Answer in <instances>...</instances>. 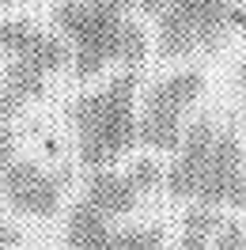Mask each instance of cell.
Here are the masks:
<instances>
[{
  "label": "cell",
  "mask_w": 246,
  "mask_h": 250,
  "mask_svg": "<svg viewBox=\"0 0 246 250\" xmlns=\"http://www.w3.org/2000/svg\"><path fill=\"white\" fill-rule=\"evenodd\" d=\"M129 8L133 0H61L53 8V23L76 42V49L110 61L118 57V38L129 19Z\"/></svg>",
  "instance_id": "6da1fadb"
},
{
  "label": "cell",
  "mask_w": 246,
  "mask_h": 250,
  "mask_svg": "<svg viewBox=\"0 0 246 250\" xmlns=\"http://www.w3.org/2000/svg\"><path fill=\"white\" fill-rule=\"evenodd\" d=\"M4 189H8L12 205H16L19 212H27V216H53L57 205H61L57 178L42 174L34 163H27V159L4 167Z\"/></svg>",
  "instance_id": "7a4b0ae2"
},
{
  "label": "cell",
  "mask_w": 246,
  "mask_h": 250,
  "mask_svg": "<svg viewBox=\"0 0 246 250\" xmlns=\"http://www.w3.org/2000/svg\"><path fill=\"white\" fill-rule=\"evenodd\" d=\"M212 141H216V129H212L208 118H201V122L185 133L182 156H178V163L167 171V189H170V193L189 197V193L197 189L201 171H205V159H208V152H212Z\"/></svg>",
  "instance_id": "3957f363"
},
{
  "label": "cell",
  "mask_w": 246,
  "mask_h": 250,
  "mask_svg": "<svg viewBox=\"0 0 246 250\" xmlns=\"http://www.w3.org/2000/svg\"><path fill=\"white\" fill-rule=\"evenodd\" d=\"M239 171H243V144L235 141L231 133H224V137L212 141V152L205 159V171H201V182L193 193L208 205L224 201V193H227V186L235 182Z\"/></svg>",
  "instance_id": "277c9868"
},
{
  "label": "cell",
  "mask_w": 246,
  "mask_h": 250,
  "mask_svg": "<svg viewBox=\"0 0 246 250\" xmlns=\"http://www.w3.org/2000/svg\"><path fill=\"white\" fill-rule=\"evenodd\" d=\"M167 8L185 19L197 46H220V34L227 31V0H167Z\"/></svg>",
  "instance_id": "5b68a950"
},
{
  "label": "cell",
  "mask_w": 246,
  "mask_h": 250,
  "mask_svg": "<svg viewBox=\"0 0 246 250\" xmlns=\"http://www.w3.org/2000/svg\"><path fill=\"white\" fill-rule=\"evenodd\" d=\"M137 133H140V141L152 144V148H178V137H182V129H178V110L148 95V99H144V118H140Z\"/></svg>",
  "instance_id": "8992f818"
},
{
  "label": "cell",
  "mask_w": 246,
  "mask_h": 250,
  "mask_svg": "<svg viewBox=\"0 0 246 250\" xmlns=\"http://www.w3.org/2000/svg\"><path fill=\"white\" fill-rule=\"evenodd\" d=\"M133 201H137V189H133V182L122 178V174L102 171V174H95L91 186H87V205L99 208V212H106V216H122V212H129Z\"/></svg>",
  "instance_id": "52a82bcc"
},
{
  "label": "cell",
  "mask_w": 246,
  "mask_h": 250,
  "mask_svg": "<svg viewBox=\"0 0 246 250\" xmlns=\"http://www.w3.org/2000/svg\"><path fill=\"white\" fill-rule=\"evenodd\" d=\"M64 239H68V247H80V250H95V247H102V243H110L102 212L91 208V205H80L76 212H72V220H68V235Z\"/></svg>",
  "instance_id": "ba28073f"
},
{
  "label": "cell",
  "mask_w": 246,
  "mask_h": 250,
  "mask_svg": "<svg viewBox=\"0 0 246 250\" xmlns=\"http://www.w3.org/2000/svg\"><path fill=\"white\" fill-rule=\"evenodd\" d=\"M201 87H205V76H201V72H178V76L155 83L148 95L159 99V103H167V106H174V110H182V106H189V103L201 95Z\"/></svg>",
  "instance_id": "9c48e42d"
},
{
  "label": "cell",
  "mask_w": 246,
  "mask_h": 250,
  "mask_svg": "<svg viewBox=\"0 0 246 250\" xmlns=\"http://www.w3.org/2000/svg\"><path fill=\"white\" fill-rule=\"evenodd\" d=\"M159 46H163L167 57H185V53H193V49H197L193 31H189V27H185V19L174 16L170 8L159 12Z\"/></svg>",
  "instance_id": "30bf717a"
},
{
  "label": "cell",
  "mask_w": 246,
  "mask_h": 250,
  "mask_svg": "<svg viewBox=\"0 0 246 250\" xmlns=\"http://www.w3.org/2000/svg\"><path fill=\"white\" fill-rule=\"evenodd\" d=\"M23 61H31L34 68H42V72H57L64 61H68V46H64L61 38H49V34H34V42L23 53H19Z\"/></svg>",
  "instance_id": "8fae6325"
},
{
  "label": "cell",
  "mask_w": 246,
  "mask_h": 250,
  "mask_svg": "<svg viewBox=\"0 0 246 250\" xmlns=\"http://www.w3.org/2000/svg\"><path fill=\"white\" fill-rule=\"evenodd\" d=\"M4 87L12 95H19V99H38V95H46V72L34 68L31 61L16 57L12 68H8V76H4Z\"/></svg>",
  "instance_id": "7c38bea8"
},
{
  "label": "cell",
  "mask_w": 246,
  "mask_h": 250,
  "mask_svg": "<svg viewBox=\"0 0 246 250\" xmlns=\"http://www.w3.org/2000/svg\"><path fill=\"white\" fill-rule=\"evenodd\" d=\"M34 34H38V27L31 19H0V49L12 53V57H19L23 49L31 46Z\"/></svg>",
  "instance_id": "4fadbf2b"
},
{
  "label": "cell",
  "mask_w": 246,
  "mask_h": 250,
  "mask_svg": "<svg viewBox=\"0 0 246 250\" xmlns=\"http://www.w3.org/2000/svg\"><path fill=\"white\" fill-rule=\"evenodd\" d=\"M144 53H148V34H144V27L125 19L122 38H118V57H122L129 68H137V64L144 61Z\"/></svg>",
  "instance_id": "5bb4252c"
},
{
  "label": "cell",
  "mask_w": 246,
  "mask_h": 250,
  "mask_svg": "<svg viewBox=\"0 0 246 250\" xmlns=\"http://www.w3.org/2000/svg\"><path fill=\"white\" fill-rule=\"evenodd\" d=\"M80 156H83V163H87V167H99V171H102L106 163H114V159H118L102 133H83V148H80Z\"/></svg>",
  "instance_id": "9a60e30c"
},
{
  "label": "cell",
  "mask_w": 246,
  "mask_h": 250,
  "mask_svg": "<svg viewBox=\"0 0 246 250\" xmlns=\"http://www.w3.org/2000/svg\"><path fill=\"white\" fill-rule=\"evenodd\" d=\"M114 250H163V231L159 228L125 231L122 239H114Z\"/></svg>",
  "instance_id": "2e32d148"
},
{
  "label": "cell",
  "mask_w": 246,
  "mask_h": 250,
  "mask_svg": "<svg viewBox=\"0 0 246 250\" xmlns=\"http://www.w3.org/2000/svg\"><path fill=\"white\" fill-rule=\"evenodd\" d=\"M185 235H212V231H220V216H216L212 208H205V205H197V208H189L185 212Z\"/></svg>",
  "instance_id": "e0dca14e"
},
{
  "label": "cell",
  "mask_w": 246,
  "mask_h": 250,
  "mask_svg": "<svg viewBox=\"0 0 246 250\" xmlns=\"http://www.w3.org/2000/svg\"><path fill=\"white\" fill-rule=\"evenodd\" d=\"M159 178H163V167H159L155 159H137V163L129 167L133 189H152V186H159Z\"/></svg>",
  "instance_id": "ac0fdd59"
},
{
  "label": "cell",
  "mask_w": 246,
  "mask_h": 250,
  "mask_svg": "<svg viewBox=\"0 0 246 250\" xmlns=\"http://www.w3.org/2000/svg\"><path fill=\"white\" fill-rule=\"evenodd\" d=\"M216 250H246V228L227 224V228L220 231V239H216Z\"/></svg>",
  "instance_id": "d6986e66"
},
{
  "label": "cell",
  "mask_w": 246,
  "mask_h": 250,
  "mask_svg": "<svg viewBox=\"0 0 246 250\" xmlns=\"http://www.w3.org/2000/svg\"><path fill=\"white\" fill-rule=\"evenodd\" d=\"M12 152H16V137H12V129L0 122V174H4V167L12 163Z\"/></svg>",
  "instance_id": "ffe728a7"
},
{
  "label": "cell",
  "mask_w": 246,
  "mask_h": 250,
  "mask_svg": "<svg viewBox=\"0 0 246 250\" xmlns=\"http://www.w3.org/2000/svg\"><path fill=\"white\" fill-rule=\"evenodd\" d=\"M224 201H227V205H246V171H239V174H235V182L227 186Z\"/></svg>",
  "instance_id": "44dd1931"
},
{
  "label": "cell",
  "mask_w": 246,
  "mask_h": 250,
  "mask_svg": "<svg viewBox=\"0 0 246 250\" xmlns=\"http://www.w3.org/2000/svg\"><path fill=\"white\" fill-rule=\"evenodd\" d=\"M19 106H23V99L4 87V95H0V114H19Z\"/></svg>",
  "instance_id": "7402d4cb"
},
{
  "label": "cell",
  "mask_w": 246,
  "mask_h": 250,
  "mask_svg": "<svg viewBox=\"0 0 246 250\" xmlns=\"http://www.w3.org/2000/svg\"><path fill=\"white\" fill-rule=\"evenodd\" d=\"M12 247H19V231L12 224H0V250H12Z\"/></svg>",
  "instance_id": "603a6c76"
},
{
  "label": "cell",
  "mask_w": 246,
  "mask_h": 250,
  "mask_svg": "<svg viewBox=\"0 0 246 250\" xmlns=\"http://www.w3.org/2000/svg\"><path fill=\"white\" fill-rule=\"evenodd\" d=\"M178 250H205V239H201V235H185Z\"/></svg>",
  "instance_id": "cb8c5ba5"
},
{
  "label": "cell",
  "mask_w": 246,
  "mask_h": 250,
  "mask_svg": "<svg viewBox=\"0 0 246 250\" xmlns=\"http://www.w3.org/2000/svg\"><path fill=\"white\" fill-rule=\"evenodd\" d=\"M239 83H243V91H246V61H243V68H239Z\"/></svg>",
  "instance_id": "d4e9b609"
},
{
  "label": "cell",
  "mask_w": 246,
  "mask_h": 250,
  "mask_svg": "<svg viewBox=\"0 0 246 250\" xmlns=\"http://www.w3.org/2000/svg\"><path fill=\"white\" fill-rule=\"evenodd\" d=\"M95 250H114V239H110V243H102V247H95Z\"/></svg>",
  "instance_id": "484cf974"
},
{
  "label": "cell",
  "mask_w": 246,
  "mask_h": 250,
  "mask_svg": "<svg viewBox=\"0 0 246 250\" xmlns=\"http://www.w3.org/2000/svg\"><path fill=\"white\" fill-rule=\"evenodd\" d=\"M4 4H8V0H0V8H4Z\"/></svg>",
  "instance_id": "4316f807"
},
{
  "label": "cell",
  "mask_w": 246,
  "mask_h": 250,
  "mask_svg": "<svg viewBox=\"0 0 246 250\" xmlns=\"http://www.w3.org/2000/svg\"><path fill=\"white\" fill-rule=\"evenodd\" d=\"M235 4H246V0H235Z\"/></svg>",
  "instance_id": "83f0119b"
}]
</instances>
